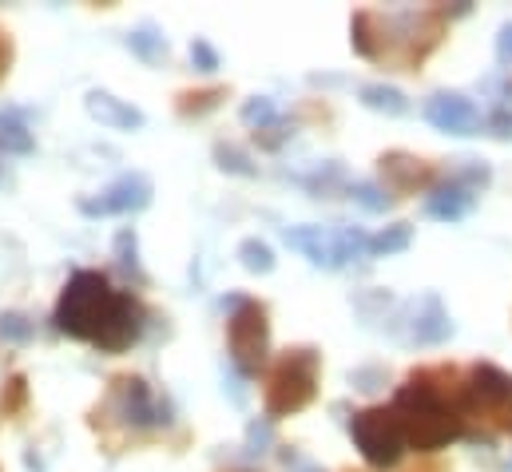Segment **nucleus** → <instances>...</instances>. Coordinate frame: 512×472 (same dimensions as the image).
<instances>
[{
  "label": "nucleus",
  "mask_w": 512,
  "mask_h": 472,
  "mask_svg": "<svg viewBox=\"0 0 512 472\" xmlns=\"http://www.w3.org/2000/svg\"><path fill=\"white\" fill-rule=\"evenodd\" d=\"M389 409H393V417H397V425L405 433V445L417 449V453H437L449 441L465 437L457 405L437 385H429L425 373H413L405 385H397Z\"/></svg>",
  "instance_id": "nucleus-3"
},
{
  "label": "nucleus",
  "mask_w": 512,
  "mask_h": 472,
  "mask_svg": "<svg viewBox=\"0 0 512 472\" xmlns=\"http://www.w3.org/2000/svg\"><path fill=\"white\" fill-rule=\"evenodd\" d=\"M318 373H322V354L314 346H298L274 361L266 389H262V409L266 421H282L302 413L318 397Z\"/></svg>",
  "instance_id": "nucleus-5"
},
{
  "label": "nucleus",
  "mask_w": 512,
  "mask_h": 472,
  "mask_svg": "<svg viewBox=\"0 0 512 472\" xmlns=\"http://www.w3.org/2000/svg\"><path fill=\"white\" fill-rule=\"evenodd\" d=\"M497 60H501V64H512V20L501 28V36H497Z\"/></svg>",
  "instance_id": "nucleus-33"
},
{
  "label": "nucleus",
  "mask_w": 512,
  "mask_h": 472,
  "mask_svg": "<svg viewBox=\"0 0 512 472\" xmlns=\"http://www.w3.org/2000/svg\"><path fill=\"white\" fill-rule=\"evenodd\" d=\"M227 350H231V365L243 377H258V369L270 357V314L255 298H227Z\"/></svg>",
  "instance_id": "nucleus-6"
},
{
  "label": "nucleus",
  "mask_w": 512,
  "mask_h": 472,
  "mask_svg": "<svg viewBox=\"0 0 512 472\" xmlns=\"http://www.w3.org/2000/svg\"><path fill=\"white\" fill-rule=\"evenodd\" d=\"M445 8H405V12H354L350 20V44L366 60H389L401 72H417L425 56L445 36Z\"/></svg>",
  "instance_id": "nucleus-2"
},
{
  "label": "nucleus",
  "mask_w": 512,
  "mask_h": 472,
  "mask_svg": "<svg viewBox=\"0 0 512 472\" xmlns=\"http://www.w3.org/2000/svg\"><path fill=\"white\" fill-rule=\"evenodd\" d=\"M0 338L12 342V346H24L32 338V318L28 314H16V310L0 314Z\"/></svg>",
  "instance_id": "nucleus-28"
},
{
  "label": "nucleus",
  "mask_w": 512,
  "mask_h": 472,
  "mask_svg": "<svg viewBox=\"0 0 512 472\" xmlns=\"http://www.w3.org/2000/svg\"><path fill=\"white\" fill-rule=\"evenodd\" d=\"M282 465H286V469H294V472H322V469H314L310 461H302L294 449H286V453H282Z\"/></svg>",
  "instance_id": "nucleus-34"
},
{
  "label": "nucleus",
  "mask_w": 512,
  "mask_h": 472,
  "mask_svg": "<svg viewBox=\"0 0 512 472\" xmlns=\"http://www.w3.org/2000/svg\"><path fill=\"white\" fill-rule=\"evenodd\" d=\"M290 139H294V119H282V116L255 131V143L262 151H282Z\"/></svg>",
  "instance_id": "nucleus-26"
},
{
  "label": "nucleus",
  "mask_w": 512,
  "mask_h": 472,
  "mask_svg": "<svg viewBox=\"0 0 512 472\" xmlns=\"http://www.w3.org/2000/svg\"><path fill=\"white\" fill-rule=\"evenodd\" d=\"M453 183H461V187H469L473 195L481 191V187H489V179H493V167L485 163V159H457V167H453V175H449Z\"/></svg>",
  "instance_id": "nucleus-25"
},
{
  "label": "nucleus",
  "mask_w": 512,
  "mask_h": 472,
  "mask_svg": "<svg viewBox=\"0 0 512 472\" xmlns=\"http://www.w3.org/2000/svg\"><path fill=\"white\" fill-rule=\"evenodd\" d=\"M52 322H56L60 334H68L76 342H88L100 354L116 357L143 338L147 310L131 290H116L108 282V274L76 270L60 290Z\"/></svg>",
  "instance_id": "nucleus-1"
},
{
  "label": "nucleus",
  "mask_w": 512,
  "mask_h": 472,
  "mask_svg": "<svg viewBox=\"0 0 512 472\" xmlns=\"http://www.w3.org/2000/svg\"><path fill=\"white\" fill-rule=\"evenodd\" d=\"M108 405L128 429H163L171 425V401L159 397L143 377H120Z\"/></svg>",
  "instance_id": "nucleus-9"
},
{
  "label": "nucleus",
  "mask_w": 512,
  "mask_h": 472,
  "mask_svg": "<svg viewBox=\"0 0 512 472\" xmlns=\"http://www.w3.org/2000/svg\"><path fill=\"white\" fill-rule=\"evenodd\" d=\"M485 127H489L497 139H512V108H509V104H501L497 112H489Z\"/></svg>",
  "instance_id": "nucleus-31"
},
{
  "label": "nucleus",
  "mask_w": 512,
  "mask_h": 472,
  "mask_svg": "<svg viewBox=\"0 0 512 472\" xmlns=\"http://www.w3.org/2000/svg\"><path fill=\"white\" fill-rule=\"evenodd\" d=\"M346 195H350L362 211H370V215H385V211L393 207V195H389L385 187H378V183H370V179L350 183V187H346Z\"/></svg>",
  "instance_id": "nucleus-23"
},
{
  "label": "nucleus",
  "mask_w": 512,
  "mask_h": 472,
  "mask_svg": "<svg viewBox=\"0 0 512 472\" xmlns=\"http://www.w3.org/2000/svg\"><path fill=\"white\" fill-rule=\"evenodd\" d=\"M239 262H243V270H251V274H270L278 258H274V246H270L266 238L251 235L239 242Z\"/></svg>",
  "instance_id": "nucleus-22"
},
{
  "label": "nucleus",
  "mask_w": 512,
  "mask_h": 472,
  "mask_svg": "<svg viewBox=\"0 0 512 472\" xmlns=\"http://www.w3.org/2000/svg\"><path fill=\"white\" fill-rule=\"evenodd\" d=\"M350 437L370 469H393L405 457V433L393 417V409H362L350 417Z\"/></svg>",
  "instance_id": "nucleus-8"
},
{
  "label": "nucleus",
  "mask_w": 512,
  "mask_h": 472,
  "mask_svg": "<svg viewBox=\"0 0 512 472\" xmlns=\"http://www.w3.org/2000/svg\"><path fill=\"white\" fill-rule=\"evenodd\" d=\"M350 381H354L362 393H374V389H382L385 385V373L382 369H354V373H350Z\"/></svg>",
  "instance_id": "nucleus-32"
},
{
  "label": "nucleus",
  "mask_w": 512,
  "mask_h": 472,
  "mask_svg": "<svg viewBox=\"0 0 512 472\" xmlns=\"http://www.w3.org/2000/svg\"><path fill=\"white\" fill-rule=\"evenodd\" d=\"M215 167L227 171V175H239V179H255L258 163L235 143H215Z\"/></svg>",
  "instance_id": "nucleus-21"
},
{
  "label": "nucleus",
  "mask_w": 512,
  "mask_h": 472,
  "mask_svg": "<svg viewBox=\"0 0 512 472\" xmlns=\"http://www.w3.org/2000/svg\"><path fill=\"white\" fill-rule=\"evenodd\" d=\"M239 119H243L251 131H258V127H266V123L278 119V104H274L270 96H251V100L239 108Z\"/></svg>",
  "instance_id": "nucleus-27"
},
{
  "label": "nucleus",
  "mask_w": 512,
  "mask_h": 472,
  "mask_svg": "<svg viewBox=\"0 0 512 472\" xmlns=\"http://www.w3.org/2000/svg\"><path fill=\"white\" fill-rule=\"evenodd\" d=\"M124 44L131 48V56H139L143 64H163L167 60V52H171V44H167V36H163V28L155 24V20H143L139 28H131L128 36H124Z\"/></svg>",
  "instance_id": "nucleus-16"
},
{
  "label": "nucleus",
  "mask_w": 512,
  "mask_h": 472,
  "mask_svg": "<svg viewBox=\"0 0 512 472\" xmlns=\"http://www.w3.org/2000/svg\"><path fill=\"white\" fill-rule=\"evenodd\" d=\"M282 238H286V246L302 250L322 270H342V266L370 254V235L358 231V227H314V223H306V227H286Z\"/></svg>",
  "instance_id": "nucleus-7"
},
{
  "label": "nucleus",
  "mask_w": 512,
  "mask_h": 472,
  "mask_svg": "<svg viewBox=\"0 0 512 472\" xmlns=\"http://www.w3.org/2000/svg\"><path fill=\"white\" fill-rule=\"evenodd\" d=\"M385 175V187L393 195H421V191H433L437 187V167L409 155V151H385L378 159Z\"/></svg>",
  "instance_id": "nucleus-13"
},
{
  "label": "nucleus",
  "mask_w": 512,
  "mask_h": 472,
  "mask_svg": "<svg viewBox=\"0 0 512 472\" xmlns=\"http://www.w3.org/2000/svg\"><path fill=\"white\" fill-rule=\"evenodd\" d=\"M116 266L128 274L135 286H147V270H143V262H139V235L124 227L120 235H116Z\"/></svg>",
  "instance_id": "nucleus-20"
},
{
  "label": "nucleus",
  "mask_w": 512,
  "mask_h": 472,
  "mask_svg": "<svg viewBox=\"0 0 512 472\" xmlns=\"http://www.w3.org/2000/svg\"><path fill=\"white\" fill-rule=\"evenodd\" d=\"M425 119L437 127V131H445V135H477L481 131V112H477V104L465 96V92H437V96H429L425 100Z\"/></svg>",
  "instance_id": "nucleus-12"
},
{
  "label": "nucleus",
  "mask_w": 512,
  "mask_h": 472,
  "mask_svg": "<svg viewBox=\"0 0 512 472\" xmlns=\"http://www.w3.org/2000/svg\"><path fill=\"white\" fill-rule=\"evenodd\" d=\"M473 207H477V195H473L469 187L453 183V179L437 183V187L429 191V199H425V211H429L433 219H441V223H457V219H465Z\"/></svg>",
  "instance_id": "nucleus-15"
},
{
  "label": "nucleus",
  "mask_w": 512,
  "mask_h": 472,
  "mask_svg": "<svg viewBox=\"0 0 512 472\" xmlns=\"http://www.w3.org/2000/svg\"><path fill=\"white\" fill-rule=\"evenodd\" d=\"M453 338V318L441 302L437 290H425L413 306H409V330H405V342L413 346H445Z\"/></svg>",
  "instance_id": "nucleus-11"
},
{
  "label": "nucleus",
  "mask_w": 512,
  "mask_h": 472,
  "mask_svg": "<svg viewBox=\"0 0 512 472\" xmlns=\"http://www.w3.org/2000/svg\"><path fill=\"white\" fill-rule=\"evenodd\" d=\"M227 100V88H203V92H179L175 100V112L183 119H203L211 116L219 104Z\"/></svg>",
  "instance_id": "nucleus-19"
},
{
  "label": "nucleus",
  "mask_w": 512,
  "mask_h": 472,
  "mask_svg": "<svg viewBox=\"0 0 512 472\" xmlns=\"http://www.w3.org/2000/svg\"><path fill=\"white\" fill-rule=\"evenodd\" d=\"M191 64H195V72H203V76H211V72L223 68V60H219V52H215V44H211L207 36H195V40H191Z\"/></svg>",
  "instance_id": "nucleus-29"
},
{
  "label": "nucleus",
  "mask_w": 512,
  "mask_h": 472,
  "mask_svg": "<svg viewBox=\"0 0 512 472\" xmlns=\"http://www.w3.org/2000/svg\"><path fill=\"white\" fill-rule=\"evenodd\" d=\"M457 417L477 421L485 429V441L493 437H509L512 433V373H505L493 361H481L469 369L465 385L457 389Z\"/></svg>",
  "instance_id": "nucleus-4"
},
{
  "label": "nucleus",
  "mask_w": 512,
  "mask_h": 472,
  "mask_svg": "<svg viewBox=\"0 0 512 472\" xmlns=\"http://www.w3.org/2000/svg\"><path fill=\"white\" fill-rule=\"evenodd\" d=\"M84 112L96 119L100 127H112V131H139L147 116L128 104V100H120V96H112V92H104V88H92L88 96H84Z\"/></svg>",
  "instance_id": "nucleus-14"
},
{
  "label": "nucleus",
  "mask_w": 512,
  "mask_h": 472,
  "mask_svg": "<svg viewBox=\"0 0 512 472\" xmlns=\"http://www.w3.org/2000/svg\"><path fill=\"white\" fill-rule=\"evenodd\" d=\"M409 242H413V227L409 223H393V227H385L378 235H370V254L374 258H389V254L409 250Z\"/></svg>",
  "instance_id": "nucleus-24"
},
{
  "label": "nucleus",
  "mask_w": 512,
  "mask_h": 472,
  "mask_svg": "<svg viewBox=\"0 0 512 472\" xmlns=\"http://www.w3.org/2000/svg\"><path fill=\"white\" fill-rule=\"evenodd\" d=\"M266 445H270V421L266 417L251 421V429H247V457H262Z\"/></svg>",
  "instance_id": "nucleus-30"
},
{
  "label": "nucleus",
  "mask_w": 512,
  "mask_h": 472,
  "mask_svg": "<svg viewBox=\"0 0 512 472\" xmlns=\"http://www.w3.org/2000/svg\"><path fill=\"white\" fill-rule=\"evenodd\" d=\"M36 151V135L24 123L20 112H0V155H32Z\"/></svg>",
  "instance_id": "nucleus-17"
},
{
  "label": "nucleus",
  "mask_w": 512,
  "mask_h": 472,
  "mask_svg": "<svg viewBox=\"0 0 512 472\" xmlns=\"http://www.w3.org/2000/svg\"><path fill=\"white\" fill-rule=\"evenodd\" d=\"M358 100H362L370 112H382V116H405V112H409L405 92L393 88V84H366V88L358 92Z\"/></svg>",
  "instance_id": "nucleus-18"
},
{
  "label": "nucleus",
  "mask_w": 512,
  "mask_h": 472,
  "mask_svg": "<svg viewBox=\"0 0 512 472\" xmlns=\"http://www.w3.org/2000/svg\"><path fill=\"white\" fill-rule=\"evenodd\" d=\"M151 179L143 171H124L120 179H112L96 199H80L76 207L88 215V219H104V215H135V211H147L151 207Z\"/></svg>",
  "instance_id": "nucleus-10"
},
{
  "label": "nucleus",
  "mask_w": 512,
  "mask_h": 472,
  "mask_svg": "<svg viewBox=\"0 0 512 472\" xmlns=\"http://www.w3.org/2000/svg\"><path fill=\"white\" fill-rule=\"evenodd\" d=\"M8 64H12V44H8V36L0 32V80L8 76Z\"/></svg>",
  "instance_id": "nucleus-35"
}]
</instances>
